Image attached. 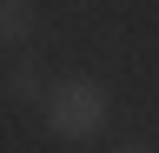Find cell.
I'll return each instance as SVG.
<instances>
[{"instance_id":"cell-4","label":"cell","mask_w":159,"mask_h":153,"mask_svg":"<svg viewBox=\"0 0 159 153\" xmlns=\"http://www.w3.org/2000/svg\"><path fill=\"white\" fill-rule=\"evenodd\" d=\"M119 153H152V146H146V140H126V146H119Z\"/></svg>"},{"instance_id":"cell-3","label":"cell","mask_w":159,"mask_h":153,"mask_svg":"<svg viewBox=\"0 0 159 153\" xmlns=\"http://www.w3.org/2000/svg\"><path fill=\"white\" fill-rule=\"evenodd\" d=\"M40 27V13H33V0H0V40H27V33Z\"/></svg>"},{"instance_id":"cell-2","label":"cell","mask_w":159,"mask_h":153,"mask_svg":"<svg viewBox=\"0 0 159 153\" xmlns=\"http://www.w3.org/2000/svg\"><path fill=\"white\" fill-rule=\"evenodd\" d=\"M47 93H53V80L40 73V60H13L7 67V100H20V107L40 100V107H47Z\"/></svg>"},{"instance_id":"cell-1","label":"cell","mask_w":159,"mask_h":153,"mask_svg":"<svg viewBox=\"0 0 159 153\" xmlns=\"http://www.w3.org/2000/svg\"><path fill=\"white\" fill-rule=\"evenodd\" d=\"M40 120H47L53 140L86 146V140H99V133H106V120H113V93L99 87L93 73H66V80H53L47 107H40Z\"/></svg>"}]
</instances>
